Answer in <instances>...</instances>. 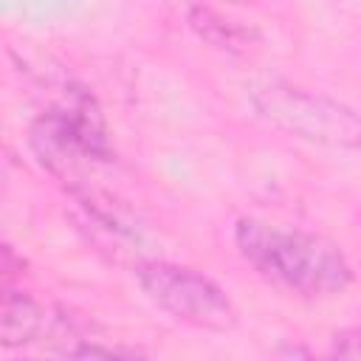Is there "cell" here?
Returning a JSON list of instances; mask_svg holds the SVG:
<instances>
[{"label": "cell", "instance_id": "obj_1", "mask_svg": "<svg viewBox=\"0 0 361 361\" xmlns=\"http://www.w3.org/2000/svg\"><path fill=\"white\" fill-rule=\"evenodd\" d=\"M234 245L254 274L282 293L299 299H330L353 285L347 254L316 231L240 217L234 226Z\"/></svg>", "mask_w": 361, "mask_h": 361}, {"label": "cell", "instance_id": "obj_5", "mask_svg": "<svg viewBox=\"0 0 361 361\" xmlns=\"http://www.w3.org/2000/svg\"><path fill=\"white\" fill-rule=\"evenodd\" d=\"M79 330L68 316L48 307L28 290H17L11 285L3 288L0 302V344L6 350L14 347H34L45 341H59V353L68 355L71 347L79 341Z\"/></svg>", "mask_w": 361, "mask_h": 361}, {"label": "cell", "instance_id": "obj_3", "mask_svg": "<svg viewBox=\"0 0 361 361\" xmlns=\"http://www.w3.org/2000/svg\"><path fill=\"white\" fill-rule=\"evenodd\" d=\"M248 102L265 121L288 135L310 144L361 149V113L324 93H313L282 79H262L248 87Z\"/></svg>", "mask_w": 361, "mask_h": 361}, {"label": "cell", "instance_id": "obj_2", "mask_svg": "<svg viewBox=\"0 0 361 361\" xmlns=\"http://www.w3.org/2000/svg\"><path fill=\"white\" fill-rule=\"evenodd\" d=\"M31 149L37 161L65 186L73 197L96 192L85 172L96 164L113 161V147L99 102L82 85H62L59 96L31 124Z\"/></svg>", "mask_w": 361, "mask_h": 361}, {"label": "cell", "instance_id": "obj_8", "mask_svg": "<svg viewBox=\"0 0 361 361\" xmlns=\"http://www.w3.org/2000/svg\"><path fill=\"white\" fill-rule=\"evenodd\" d=\"M248 3H251V0H248Z\"/></svg>", "mask_w": 361, "mask_h": 361}, {"label": "cell", "instance_id": "obj_4", "mask_svg": "<svg viewBox=\"0 0 361 361\" xmlns=\"http://www.w3.org/2000/svg\"><path fill=\"white\" fill-rule=\"evenodd\" d=\"M135 279L144 296L180 324L226 330L237 322V307L226 288L197 268L169 259H147L135 268Z\"/></svg>", "mask_w": 361, "mask_h": 361}, {"label": "cell", "instance_id": "obj_6", "mask_svg": "<svg viewBox=\"0 0 361 361\" xmlns=\"http://www.w3.org/2000/svg\"><path fill=\"white\" fill-rule=\"evenodd\" d=\"M186 23L203 42L226 54H245L257 42V34L248 25H240L237 20H228L217 8L203 3H192L186 8Z\"/></svg>", "mask_w": 361, "mask_h": 361}, {"label": "cell", "instance_id": "obj_7", "mask_svg": "<svg viewBox=\"0 0 361 361\" xmlns=\"http://www.w3.org/2000/svg\"><path fill=\"white\" fill-rule=\"evenodd\" d=\"M333 353L347 358H361V330H341L333 336Z\"/></svg>", "mask_w": 361, "mask_h": 361}]
</instances>
